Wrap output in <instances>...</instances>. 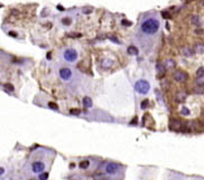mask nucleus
Segmentation results:
<instances>
[{
	"label": "nucleus",
	"instance_id": "23",
	"mask_svg": "<svg viewBox=\"0 0 204 180\" xmlns=\"http://www.w3.org/2000/svg\"><path fill=\"white\" fill-rule=\"evenodd\" d=\"M81 113V111L79 108H71L70 110V114H73V115H79Z\"/></svg>",
	"mask_w": 204,
	"mask_h": 180
},
{
	"label": "nucleus",
	"instance_id": "12",
	"mask_svg": "<svg viewBox=\"0 0 204 180\" xmlns=\"http://www.w3.org/2000/svg\"><path fill=\"white\" fill-rule=\"evenodd\" d=\"M112 64H113V62L111 60V59H104L103 62H102V67L103 68H109V67H111L112 66Z\"/></svg>",
	"mask_w": 204,
	"mask_h": 180
},
{
	"label": "nucleus",
	"instance_id": "26",
	"mask_svg": "<svg viewBox=\"0 0 204 180\" xmlns=\"http://www.w3.org/2000/svg\"><path fill=\"white\" fill-rule=\"evenodd\" d=\"M48 106H50V108H54V110H57V105H56V104H55V103H53V102H50V103H48Z\"/></svg>",
	"mask_w": 204,
	"mask_h": 180
},
{
	"label": "nucleus",
	"instance_id": "1",
	"mask_svg": "<svg viewBox=\"0 0 204 180\" xmlns=\"http://www.w3.org/2000/svg\"><path fill=\"white\" fill-rule=\"evenodd\" d=\"M160 24L157 18H147L140 25L141 31L146 35H155L159 30Z\"/></svg>",
	"mask_w": 204,
	"mask_h": 180
},
{
	"label": "nucleus",
	"instance_id": "24",
	"mask_svg": "<svg viewBox=\"0 0 204 180\" xmlns=\"http://www.w3.org/2000/svg\"><path fill=\"white\" fill-rule=\"evenodd\" d=\"M71 22H72V20H71L70 18H63V19H62V24H63V25H65V26H67V25H71Z\"/></svg>",
	"mask_w": 204,
	"mask_h": 180
},
{
	"label": "nucleus",
	"instance_id": "5",
	"mask_svg": "<svg viewBox=\"0 0 204 180\" xmlns=\"http://www.w3.org/2000/svg\"><path fill=\"white\" fill-rule=\"evenodd\" d=\"M174 79L176 82H178V83H183V82H185L187 77H189V75L186 74L185 72H183V71H176L174 73Z\"/></svg>",
	"mask_w": 204,
	"mask_h": 180
},
{
	"label": "nucleus",
	"instance_id": "14",
	"mask_svg": "<svg viewBox=\"0 0 204 180\" xmlns=\"http://www.w3.org/2000/svg\"><path fill=\"white\" fill-rule=\"evenodd\" d=\"M127 51H128L129 55H137V54H138V49H137L135 46H129Z\"/></svg>",
	"mask_w": 204,
	"mask_h": 180
},
{
	"label": "nucleus",
	"instance_id": "31",
	"mask_svg": "<svg viewBox=\"0 0 204 180\" xmlns=\"http://www.w3.org/2000/svg\"><path fill=\"white\" fill-rule=\"evenodd\" d=\"M0 171H1V176H2V174L5 173V168H2V167H1V169H0Z\"/></svg>",
	"mask_w": 204,
	"mask_h": 180
},
{
	"label": "nucleus",
	"instance_id": "7",
	"mask_svg": "<svg viewBox=\"0 0 204 180\" xmlns=\"http://www.w3.org/2000/svg\"><path fill=\"white\" fill-rule=\"evenodd\" d=\"M44 169H45V165L41 161H36L31 165V170L35 173H42L44 171Z\"/></svg>",
	"mask_w": 204,
	"mask_h": 180
},
{
	"label": "nucleus",
	"instance_id": "10",
	"mask_svg": "<svg viewBox=\"0 0 204 180\" xmlns=\"http://www.w3.org/2000/svg\"><path fill=\"white\" fill-rule=\"evenodd\" d=\"M83 105H84V108H91V106L93 105V103H92V100H91L89 96H85V97L83 99Z\"/></svg>",
	"mask_w": 204,
	"mask_h": 180
},
{
	"label": "nucleus",
	"instance_id": "6",
	"mask_svg": "<svg viewBox=\"0 0 204 180\" xmlns=\"http://www.w3.org/2000/svg\"><path fill=\"white\" fill-rule=\"evenodd\" d=\"M118 170H119V166L115 162H109L105 166V172L108 174H115V173L118 172Z\"/></svg>",
	"mask_w": 204,
	"mask_h": 180
},
{
	"label": "nucleus",
	"instance_id": "17",
	"mask_svg": "<svg viewBox=\"0 0 204 180\" xmlns=\"http://www.w3.org/2000/svg\"><path fill=\"white\" fill-rule=\"evenodd\" d=\"M165 67L166 68H173V67H175V62L173 59H168L165 62Z\"/></svg>",
	"mask_w": 204,
	"mask_h": 180
},
{
	"label": "nucleus",
	"instance_id": "11",
	"mask_svg": "<svg viewBox=\"0 0 204 180\" xmlns=\"http://www.w3.org/2000/svg\"><path fill=\"white\" fill-rule=\"evenodd\" d=\"M194 51H196L197 54H203L204 53V45L203 44H196L194 46Z\"/></svg>",
	"mask_w": 204,
	"mask_h": 180
},
{
	"label": "nucleus",
	"instance_id": "15",
	"mask_svg": "<svg viewBox=\"0 0 204 180\" xmlns=\"http://www.w3.org/2000/svg\"><path fill=\"white\" fill-rule=\"evenodd\" d=\"M195 75H196V79L204 76V67H203V66H201V67H198V68H197Z\"/></svg>",
	"mask_w": 204,
	"mask_h": 180
},
{
	"label": "nucleus",
	"instance_id": "29",
	"mask_svg": "<svg viewBox=\"0 0 204 180\" xmlns=\"http://www.w3.org/2000/svg\"><path fill=\"white\" fill-rule=\"evenodd\" d=\"M195 34H198V35H201V34H203V30L202 29H195Z\"/></svg>",
	"mask_w": 204,
	"mask_h": 180
},
{
	"label": "nucleus",
	"instance_id": "20",
	"mask_svg": "<svg viewBox=\"0 0 204 180\" xmlns=\"http://www.w3.org/2000/svg\"><path fill=\"white\" fill-rule=\"evenodd\" d=\"M192 24H194V25L198 26V25L201 24V22H200V17H197V16H193V17H192Z\"/></svg>",
	"mask_w": 204,
	"mask_h": 180
},
{
	"label": "nucleus",
	"instance_id": "22",
	"mask_svg": "<svg viewBox=\"0 0 204 180\" xmlns=\"http://www.w3.org/2000/svg\"><path fill=\"white\" fill-rule=\"evenodd\" d=\"M194 93H196V94H204V88L203 87H201V86H197L194 88Z\"/></svg>",
	"mask_w": 204,
	"mask_h": 180
},
{
	"label": "nucleus",
	"instance_id": "2",
	"mask_svg": "<svg viewBox=\"0 0 204 180\" xmlns=\"http://www.w3.org/2000/svg\"><path fill=\"white\" fill-rule=\"evenodd\" d=\"M135 90H136L139 94L145 95V94H147L149 92L150 85H149V83H148L146 79H139V81L136 82V84H135Z\"/></svg>",
	"mask_w": 204,
	"mask_h": 180
},
{
	"label": "nucleus",
	"instance_id": "9",
	"mask_svg": "<svg viewBox=\"0 0 204 180\" xmlns=\"http://www.w3.org/2000/svg\"><path fill=\"white\" fill-rule=\"evenodd\" d=\"M186 95L187 94L185 93V92H178V93L176 94V96H175V101L177 102V103H183V102L185 101V99H186Z\"/></svg>",
	"mask_w": 204,
	"mask_h": 180
},
{
	"label": "nucleus",
	"instance_id": "25",
	"mask_svg": "<svg viewBox=\"0 0 204 180\" xmlns=\"http://www.w3.org/2000/svg\"><path fill=\"white\" fill-rule=\"evenodd\" d=\"M48 178V173L47 172H43L39 174V180H47Z\"/></svg>",
	"mask_w": 204,
	"mask_h": 180
},
{
	"label": "nucleus",
	"instance_id": "30",
	"mask_svg": "<svg viewBox=\"0 0 204 180\" xmlns=\"http://www.w3.org/2000/svg\"><path fill=\"white\" fill-rule=\"evenodd\" d=\"M122 25H126V26H130L131 24L129 22H127V20H122Z\"/></svg>",
	"mask_w": 204,
	"mask_h": 180
},
{
	"label": "nucleus",
	"instance_id": "19",
	"mask_svg": "<svg viewBox=\"0 0 204 180\" xmlns=\"http://www.w3.org/2000/svg\"><path fill=\"white\" fill-rule=\"evenodd\" d=\"M196 84H197V86L204 87V76L196 79Z\"/></svg>",
	"mask_w": 204,
	"mask_h": 180
},
{
	"label": "nucleus",
	"instance_id": "16",
	"mask_svg": "<svg viewBox=\"0 0 204 180\" xmlns=\"http://www.w3.org/2000/svg\"><path fill=\"white\" fill-rule=\"evenodd\" d=\"M89 166H90V161L89 160H83V161H81L80 165H79L81 169H87V168H89Z\"/></svg>",
	"mask_w": 204,
	"mask_h": 180
},
{
	"label": "nucleus",
	"instance_id": "28",
	"mask_svg": "<svg viewBox=\"0 0 204 180\" xmlns=\"http://www.w3.org/2000/svg\"><path fill=\"white\" fill-rule=\"evenodd\" d=\"M91 10H92V8H84L83 9V13L84 14H89V13H91Z\"/></svg>",
	"mask_w": 204,
	"mask_h": 180
},
{
	"label": "nucleus",
	"instance_id": "3",
	"mask_svg": "<svg viewBox=\"0 0 204 180\" xmlns=\"http://www.w3.org/2000/svg\"><path fill=\"white\" fill-rule=\"evenodd\" d=\"M63 57L65 59L66 62H68V63H74L78 57H79V54H78V51H75L74 48H68V49H66L64 51V54H63Z\"/></svg>",
	"mask_w": 204,
	"mask_h": 180
},
{
	"label": "nucleus",
	"instance_id": "4",
	"mask_svg": "<svg viewBox=\"0 0 204 180\" xmlns=\"http://www.w3.org/2000/svg\"><path fill=\"white\" fill-rule=\"evenodd\" d=\"M59 77L63 79V81H68V79L72 77V71L67 67H64V68H61L59 69Z\"/></svg>",
	"mask_w": 204,
	"mask_h": 180
},
{
	"label": "nucleus",
	"instance_id": "18",
	"mask_svg": "<svg viewBox=\"0 0 204 180\" xmlns=\"http://www.w3.org/2000/svg\"><path fill=\"white\" fill-rule=\"evenodd\" d=\"M3 90L6 92H14V86L11 84H5L3 85Z\"/></svg>",
	"mask_w": 204,
	"mask_h": 180
},
{
	"label": "nucleus",
	"instance_id": "13",
	"mask_svg": "<svg viewBox=\"0 0 204 180\" xmlns=\"http://www.w3.org/2000/svg\"><path fill=\"white\" fill-rule=\"evenodd\" d=\"M182 53H183V55L186 56V57H189V56L193 55V51H191V48H189V47H184L182 49Z\"/></svg>",
	"mask_w": 204,
	"mask_h": 180
},
{
	"label": "nucleus",
	"instance_id": "8",
	"mask_svg": "<svg viewBox=\"0 0 204 180\" xmlns=\"http://www.w3.org/2000/svg\"><path fill=\"white\" fill-rule=\"evenodd\" d=\"M169 128H170L172 130H175V131H178V130L184 129V125H183V124H181L180 122H177L176 120H173V121H172V123L169 124Z\"/></svg>",
	"mask_w": 204,
	"mask_h": 180
},
{
	"label": "nucleus",
	"instance_id": "21",
	"mask_svg": "<svg viewBox=\"0 0 204 180\" xmlns=\"http://www.w3.org/2000/svg\"><path fill=\"white\" fill-rule=\"evenodd\" d=\"M182 115H189V110L186 106H184V108H181V112H180Z\"/></svg>",
	"mask_w": 204,
	"mask_h": 180
},
{
	"label": "nucleus",
	"instance_id": "27",
	"mask_svg": "<svg viewBox=\"0 0 204 180\" xmlns=\"http://www.w3.org/2000/svg\"><path fill=\"white\" fill-rule=\"evenodd\" d=\"M140 106H141V108H146L147 106H148V101L145 100L144 102H141V105H140Z\"/></svg>",
	"mask_w": 204,
	"mask_h": 180
}]
</instances>
